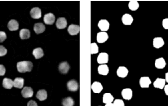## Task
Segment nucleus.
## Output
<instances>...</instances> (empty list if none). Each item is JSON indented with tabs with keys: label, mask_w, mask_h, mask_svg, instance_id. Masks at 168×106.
Returning <instances> with one entry per match:
<instances>
[{
	"label": "nucleus",
	"mask_w": 168,
	"mask_h": 106,
	"mask_svg": "<svg viewBox=\"0 0 168 106\" xmlns=\"http://www.w3.org/2000/svg\"><path fill=\"white\" fill-rule=\"evenodd\" d=\"M33 69V64L30 61H21L17 63V70L20 73L30 72Z\"/></svg>",
	"instance_id": "obj_1"
},
{
	"label": "nucleus",
	"mask_w": 168,
	"mask_h": 106,
	"mask_svg": "<svg viewBox=\"0 0 168 106\" xmlns=\"http://www.w3.org/2000/svg\"><path fill=\"white\" fill-rule=\"evenodd\" d=\"M21 94H22V96L24 98H30L34 95V91L31 87H25L22 89Z\"/></svg>",
	"instance_id": "obj_2"
},
{
	"label": "nucleus",
	"mask_w": 168,
	"mask_h": 106,
	"mask_svg": "<svg viewBox=\"0 0 168 106\" xmlns=\"http://www.w3.org/2000/svg\"><path fill=\"white\" fill-rule=\"evenodd\" d=\"M109 61V56L105 52H102L101 54H99V56L97 57V62L100 65H105L107 62Z\"/></svg>",
	"instance_id": "obj_3"
},
{
	"label": "nucleus",
	"mask_w": 168,
	"mask_h": 106,
	"mask_svg": "<svg viewBox=\"0 0 168 106\" xmlns=\"http://www.w3.org/2000/svg\"><path fill=\"white\" fill-rule=\"evenodd\" d=\"M151 84V80L149 77H142L140 79V85L142 88H148Z\"/></svg>",
	"instance_id": "obj_4"
},
{
	"label": "nucleus",
	"mask_w": 168,
	"mask_h": 106,
	"mask_svg": "<svg viewBox=\"0 0 168 106\" xmlns=\"http://www.w3.org/2000/svg\"><path fill=\"white\" fill-rule=\"evenodd\" d=\"M98 27L101 29L102 32H105L109 28V23L106 20H101L98 23Z\"/></svg>",
	"instance_id": "obj_5"
},
{
	"label": "nucleus",
	"mask_w": 168,
	"mask_h": 106,
	"mask_svg": "<svg viewBox=\"0 0 168 106\" xmlns=\"http://www.w3.org/2000/svg\"><path fill=\"white\" fill-rule=\"evenodd\" d=\"M67 87L68 90L70 91H76L79 89V84L75 80H70L68 82Z\"/></svg>",
	"instance_id": "obj_6"
},
{
	"label": "nucleus",
	"mask_w": 168,
	"mask_h": 106,
	"mask_svg": "<svg viewBox=\"0 0 168 106\" xmlns=\"http://www.w3.org/2000/svg\"><path fill=\"white\" fill-rule=\"evenodd\" d=\"M69 65L68 64L67 62H62L59 65V71L62 74H66L69 70Z\"/></svg>",
	"instance_id": "obj_7"
},
{
	"label": "nucleus",
	"mask_w": 168,
	"mask_h": 106,
	"mask_svg": "<svg viewBox=\"0 0 168 106\" xmlns=\"http://www.w3.org/2000/svg\"><path fill=\"white\" fill-rule=\"evenodd\" d=\"M109 38V36H108V34H107L106 32H99L98 34H97V36H96V39H97V42L99 43H105V41H106L107 39Z\"/></svg>",
	"instance_id": "obj_8"
},
{
	"label": "nucleus",
	"mask_w": 168,
	"mask_h": 106,
	"mask_svg": "<svg viewBox=\"0 0 168 106\" xmlns=\"http://www.w3.org/2000/svg\"><path fill=\"white\" fill-rule=\"evenodd\" d=\"M30 16L34 19H39L42 16V11L41 9L39 7H34L30 11Z\"/></svg>",
	"instance_id": "obj_9"
},
{
	"label": "nucleus",
	"mask_w": 168,
	"mask_h": 106,
	"mask_svg": "<svg viewBox=\"0 0 168 106\" xmlns=\"http://www.w3.org/2000/svg\"><path fill=\"white\" fill-rule=\"evenodd\" d=\"M67 26V21L65 18L64 17H60L58 18V20L56 21V27L60 29H65Z\"/></svg>",
	"instance_id": "obj_10"
},
{
	"label": "nucleus",
	"mask_w": 168,
	"mask_h": 106,
	"mask_svg": "<svg viewBox=\"0 0 168 106\" xmlns=\"http://www.w3.org/2000/svg\"><path fill=\"white\" fill-rule=\"evenodd\" d=\"M55 16L52 13H47L44 16L43 21H44L45 24L47 25H52L53 23L55 22Z\"/></svg>",
	"instance_id": "obj_11"
},
{
	"label": "nucleus",
	"mask_w": 168,
	"mask_h": 106,
	"mask_svg": "<svg viewBox=\"0 0 168 106\" xmlns=\"http://www.w3.org/2000/svg\"><path fill=\"white\" fill-rule=\"evenodd\" d=\"M80 30V27L79 25H70L68 28V32L70 35H76L79 33Z\"/></svg>",
	"instance_id": "obj_12"
},
{
	"label": "nucleus",
	"mask_w": 168,
	"mask_h": 106,
	"mask_svg": "<svg viewBox=\"0 0 168 106\" xmlns=\"http://www.w3.org/2000/svg\"><path fill=\"white\" fill-rule=\"evenodd\" d=\"M117 74L120 78H125L128 74V69L124 66H120L118 67V70H117Z\"/></svg>",
	"instance_id": "obj_13"
},
{
	"label": "nucleus",
	"mask_w": 168,
	"mask_h": 106,
	"mask_svg": "<svg viewBox=\"0 0 168 106\" xmlns=\"http://www.w3.org/2000/svg\"><path fill=\"white\" fill-rule=\"evenodd\" d=\"M122 95L125 100L130 101L132 98V90L130 89V88L123 89L122 91Z\"/></svg>",
	"instance_id": "obj_14"
},
{
	"label": "nucleus",
	"mask_w": 168,
	"mask_h": 106,
	"mask_svg": "<svg viewBox=\"0 0 168 106\" xmlns=\"http://www.w3.org/2000/svg\"><path fill=\"white\" fill-rule=\"evenodd\" d=\"M45 29L46 27L44 26V25L43 24H42V23H37V24H35L34 26V31H35V33L37 34H42V33H43L45 31Z\"/></svg>",
	"instance_id": "obj_15"
},
{
	"label": "nucleus",
	"mask_w": 168,
	"mask_h": 106,
	"mask_svg": "<svg viewBox=\"0 0 168 106\" xmlns=\"http://www.w3.org/2000/svg\"><path fill=\"white\" fill-rule=\"evenodd\" d=\"M122 21L124 25H131L132 22H133V17H131L130 14H125L123 15V17L122 18Z\"/></svg>",
	"instance_id": "obj_16"
},
{
	"label": "nucleus",
	"mask_w": 168,
	"mask_h": 106,
	"mask_svg": "<svg viewBox=\"0 0 168 106\" xmlns=\"http://www.w3.org/2000/svg\"><path fill=\"white\" fill-rule=\"evenodd\" d=\"M7 28L11 31H15L19 28V24L16 20H11L7 24Z\"/></svg>",
	"instance_id": "obj_17"
},
{
	"label": "nucleus",
	"mask_w": 168,
	"mask_h": 106,
	"mask_svg": "<svg viewBox=\"0 0 168 106\" xmlns=\"http://www.w3.org/2000/svg\"><path fill=\"white\" fill-rule=\"evenodd\" d=\"M165 83H166V80L165 79H163V78H157L156 79V81L154 82V87H156V88H159V89H163L164 88V87H165Z\"/></svg>",
	"instance_id": "obj_18"
},
{
	"label": "nucleus",
	"mask_w": 168,
	"mask_h": 106,
	"mask_svg": "<svg viewBox=\"0 0 168 106\" xmlns=\"http://www.w3.org/2000/svg\"><path fill=\"white\" fill-rule=\"evenodd\" d=\"M91 89L93 91V92H95V93H100L102 91V89H103V87H102L101 83L95 82L91 85Z\"/></svg>",
	"instance_id": "obj_19"
},
{
	"label": "nucleus",
	"mask_w": 168,
	"mask_h": 106,
	"mask_svg": "<svg viewBox=\"0 0 168 106\" xmlns=\"http://www.w3.org/2000/svg\"><path fill=\"white\" fill-rule=\"evenodd\" d=\"M163 45H164V40L163 39V38L157 37V38H155L153 39V47L155 48H160Z\"/></svg>",
	"instance_id": "obj_20"
},
{
	"label": "nucleus",
	"mask_w": 168,
	"mask_h": 106,
	"mask_svg": "<svg viewBox=\"0 0 168 106\" xmlns=\"http://www.w3.org/2000/svg\"><path fill=\"white\" fill-rule=\"evenodd\" d=\"M36 97L39 100V101H45L47 97V93L45 90H39L38 92H37V95H36Z\"/></svg>",
	"instance_id": "obj_21"
},
{
	"label": "nucleus",
	"mask_w": 168,
	"mask_h": 106,
	"mask_svg": "<svg viewBox=\"0 0 168 106\" xmlns=\"http://www.w3.org/2000/svg\"><path fill=\"white\" fill-rule=\"evenodd\" d=\"M13 86L17 88H22L24 86V79L22 78H17L13 81Z\"/></svg>",
	"instance_id": "obj_22"
},
{
	"label": "nucleus",
	"mask_w": 168,
	"mask_h": 106,
	"mask_svg": "<svg viewBox=\"0 0 168 106\" xmlns=\"http://www.w3.org/2000/svg\"><path fill=\"white\" fill-rule=\"evenodd\" d=\"M3 87L6 88V89H11V88H12V87H13V82H12V80H11L10 78H6L3 81Z\"/></svg>",
	"instance_id": "obj_23"
},
{
	"label": "nucleus",
	"mask_w": 168,
	"mask_h": 106,
	"mask_svg": "<svg viewBox=\"0 0 168 106\" xmlns=\"http://www.w3.org/2000/svg\"><path fill=\"white\" fill-rule=\"evenodd\" d=\"M114 101V98L110 93H105L103 95V102L105 104H110Z\"/></svg>",
	"instance_id": "obj_24"
},
{
	"label": "nucleus",
	"mask_w": 168,
	"mask_h": 106,
	"mask_svg": "<svg viewBox=\"0 0 168 106\" xmlns=\"http://www.w3.org/2000/svg\"><path fill=\"white\" fill-rule=\"evenodd\" d=\"M98 73L101 75H107L109 73V67L106 65H101L98 67Z\"/></svg>",
	"instance_id": "obj_25"
},
{
	"label": "nucleus",
	"mask_w": 168,
	"mask_h": 106,
	"mask_svg": "<svg viewBox=\"0 0 168 106\" xmlns=\"http://www.w3.org/2000/svg\"><path fill=\"white\" fill-rule=\"evenodd\" d=\"M166 66V61L163 58H158L155 61V67L157 69H163Z\"/></svg>",
	"instance_id": "obj_26"
},
{
	"label": "nucleus",
	"mask_w": 168,
	"mask_h": 106,
	"mask_svg": "<svg viewBox=\"0 0 168 106\" xmlns=\"http://www.w3.org/2000/svg\"><path fill=\"white\" fill-rule=\"evenodd\" d=\"M33 55L34 56V57L36 59H39L41 57H43L44 53H43V51L42 48L40 47H38V48H35L34 51H33Z\"/></svg>",
	"instance_id": "obj_27"
},
{
	"label": "nucleus",
	"mask_w": 168,
	"mask_h": 106,
	"mask_svg": "<svg viewBox=\"0 0 168 106\" xmlns=\"http://www.w3.org/2000/svg\"><path fill=\"white\" fill-rule=\"evenodd\" d=\"M20 37L21 39H28L30 37V32L29 29H23L20 31Z\"/></svg>",
	"instance_id": "obj_28"
},
{
	"label": "nucleus",
	"mask_w": 168,
	"mask_h": 106,
	"mask_svg": "<svg viewBox=\"0 0 168 106\" xmlns=\"http://www.w3.org/2000/svg\"><path fill=\"white\" fill-rule=\"evenodd\" d=\"M73 105H74V101L71 97H66L62 101L63 106H73Z\"/></svg>",
	"instance_id": "obj_29"
},
{
	"label": "nucleus",
	"mask_w": 168,
	"mask_h": 106,
	"mask_svg": "<svg viewBox=\"0 0 168 106\" xmlns=\"http://www.w3.org/2000/svg\"><path fill=\"white\" fill-rule=\"evenodd\" d=\"M129 9L131 11H135L139 8V3L137 1H131L128 4Z\"/></svg>",
	"instance_id": "obj_30"
},
{
	"label": "nucleus",
	"mask_w": 168,
	"mask_h": 106,
	"mask_svg": "<svg viewBox=\"0 0 168 106\" xmlns=\"http://www.w3.org/2000/svg\"><path fill=\"white\" fill-rule=\"evenodd\" d=\"M99 51V48L96 43H93L91 44V54H95Z\"/></svg>",
	"instance_id": "obj_31"
},
{
	"label": "nucleus",
	"mask_w": 168,
	"mask_h": 106,
	"mask_svg": "<svg viewBox=\"0 0 168 106\" xmlns=\"http://www.w3.org/2000/svg\"><path fill=\"white\" fill-rule=\"evenodd\" d=\"M113 106H124L123 101H122V100H119V99H117V100H114L113 101Z\"/></svg>",
	"instance_id": "obj_32"
},
{
	"label": "nucleus",
	"mask_w": 168,
	"mask_h": 106,
	"mask_svg": "<svg viewBox=\"0 0 168 106\" xmlns=\"http://www.w3.org/2000/svg\"><path fill=\"white\" fill-rule=\"evenodd\" d=\"M7 52V51L5 47L3 46H0V56H5Z\"/></svg>",
	"instance_id": "obj_33"
},
{
	"label": "nucleus",
	"mask_w": 168,
	"mask_h": 106,
	"mask_svg": "<svg viewBox=\"0 0 168 106\" xmlns=\"http://www.w3.org/2000/svg\"><path fill=\"white\" fill-rule=\"evenodd\" d=\"M6 39H7V35H6L5 32L0 31V43L3 42Z\"/></svg>",
	"instance_id": "obj_34"
},
{
	"label": "nucleus",
	"mask_w": 168,
	"mask_h": 106,
	"mask_svg": "<svg viewBox=\"0 0 168 106\" xmlns=\"http://www.w3.org/2000/svg\"><path fill=\"white\" fill-rule=\"evenodd\" d=\"M6 73V69L3 65H0V76H3Z\"/></svg>",
	"instance_id": "obj_35"
},
{
	"label": "nucleus",
	"mask_w": 168,
	"mask_h": 106,
	"mask_svg": "<svg viewBox=\"0 0 168 106\" xmlns=\"http://www.w3.org/2000/svg\"><path fill=\"white\" fill-rule=\"evenodd\" d=\"M163 26L165 29H168V18H166L163 21Z\"/></svg>",
	"instance_id": "obj_36"
},
{
	"label": "nucleus",
	"mask_w": 168,
	"mask_h": 106,
	"mask_svg": "<svg viewBox=\"0 0 168 106\" xmlns=\"http://www.w3.org/2000/svg\"><path fill=\"white\" fill-rule=\"evenodd\" d=\"M27 106H38L37 103L34 101H29L28 104H27Z\"/></svg>",
	"instance_id": "obj_37"
},
{
	"label": "nucleus",
	"mask_w": 168,
	"mask_h": 106,
	"mask_svg": "<svg viewBox=\"0 0 168 106\" xmlns=\"http://www.w3.org/2000/svg\"><path fill=\"white\" fill-rule=\"evenodd\" d=\"M164 91H165L166 95H168V85H167V86H165V87H164Z\"/></svg>",
	"instance_id": "obj_38"
},
{
	"label": "nucleus",
	"mask_w": 168,
	"mask_h": 106,
	"mask_svg": "<svg viewBox=\"0 0 168 106\" xmlns=\"http://www.w3.org/2000/svg\"><path fill=\"white\" fill-rule=\"evenodd\" d=\"M166 81L168 83V73H166Z\"/></svg>",
	"instance_id": "obj_39"
},
{
	"label": "nucleus",
	"mask_w": 168,
	"mask_h": 106,
	"mask_svg": "<svg viewBox=\"0 0 168 106\" xmlns=\"http://www.w3.org/2000/svg\"><path fill=\"white\" fill-rule=\"evenodd\" d=\"M105 106H113V105L112 103H110V104H106Z\"/></svg>",
	"instance_id": "obj_40"
}]
</instances>
